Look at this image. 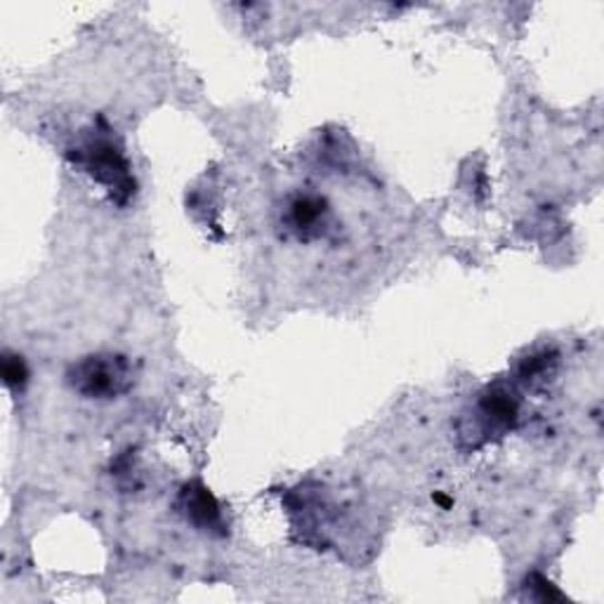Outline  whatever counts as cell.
Returning a JSON list of instances; mask_svg holds the SVG:
<instances>
[{"mask_svg": "<svg viewBox=\"0 0 604 604\" xmlns=\"http://www.w3.org/2000/svg\"><path fill=\"white\" fill-rule=\"evenodd\" d=\"M66 382L85 399H119L133 390V366L123 355L98 352L71 364Z\"/></svg>", "mask_w": 604, "mask_h": 604, "instance_id": "obj_1", "label": "cell"}, {"mask_svg": "<svg viewBox=\"0 0 604 604\" xmlns=\"http://www.w3.org/2000/svg\"><path fill=\"white\" fill-rule=\"evenodd\" d=\"M71 158L76 161L90 177L104 185L119 204H125L127 196L133 194L131 166H127V161L119 146H114L109 140L100 137L88 140L83 146H79L76 154H71Z\"/></svg>", "mask_w": 604, "mask_h": 604, "instance_id": "obj_2", "label": "cell"}, {"mask_svg": "<svg viewBox=\"0 0 604 604\" xmlns=\"http://www.w3.org/2000/svg\"><path fill=\"white\" fill-rule=\"evenodd\" d=\"M328 217H331V206L319 194H296L284 213V223L293 236H298L300 242H315L321 239L328 229Z\"/></svg>", "mask_w": 604, "mask_h": 604, "instance_id": "obj_3", "label": "cell"}, {"mask_svg": "<svg viewBox=\"0 0 604 604\" xmlns=\"http://www.w3.org/2000/svg\"><path fill=\"white\" fill-rule=\"evenodd\" d=\"M182 515L187 518L201 532H217L223 529V510H219L217 499L201 482H192L182 489L180 496Z\"/></svg>", "mask_w": 604, "mask_h": 604, "instance_id": "obj_4", "label": "cell"}, {"mask_svg": "<svg viewBox=\"0 0 604 604\" xmlns=\"http://www.w3.org/2000/svg\"><path fill=\"white\" fill-rule=\"evenodd\" d=\"M478 411H480V416L484 420L487 430L505 432V430H510L512 426L518 423L520 407H518V399L512 397L510 390L496 386V388H491V390H487L482 395Z\"/></svg>", "mask_w": 604, "mask_h": 604, "instance_id": "obj_5", "label": "cell"}, {"mask_svg": "<svg viewBox=\"0 0 604 604\" xmlns=\"http://www.w3.org/2000/svg\"><path fill=\"white\" fill-rule=\"evenodd\" d=\"M0 373H3V382L12 392H22L29 382V366L20 355L3 352V361H0Z\"/></svg>", "mask_w": 604, "mask_h": 604, "instance_id": "obj_6", "label": "cell"}, {"mask_svg": "<svg viewBox=\"0 0 604 604\" xmlns=\"http://www.w3.org/2000/svg\"><path fill=\"white\" fill-rule=\"evenodd\" d=\"M432 501H434L437 505H442V510H449V508L453 505V501H451L449 496H444V493H434Z\"/></svg>", "mask_w": 604, "mask_h": 604, "instance_id": "obj_7", "label": "cell"}]
</instances>
